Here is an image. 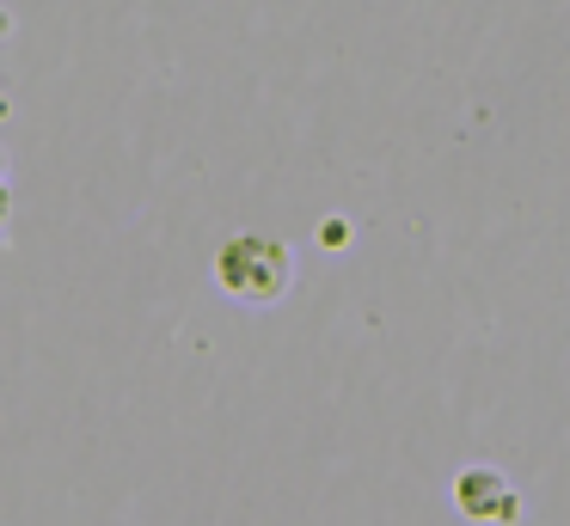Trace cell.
I'll return each mask as SVG.
<instances>
[{
  "mask_svg": "<svg viewBox=\"0 0 570 526\" xmlns=\"http://www.w3.org/2000/svg\"><path fill=\"white\" fill-rule=\"evenodd\" d=\"M222 281L246 300H271L288 288V251L276 239H234L222 251Z\"/></svg>",
  "mask_w": 570,
  "mask_h": 526,
  "instance_id": "cell-1",
  "label": "cell"
}]
</instances>
